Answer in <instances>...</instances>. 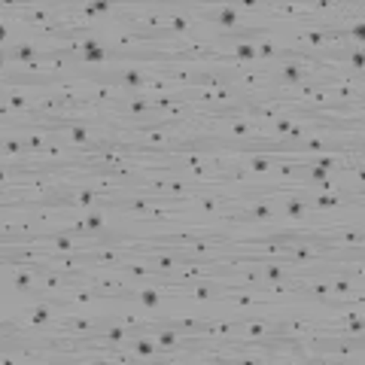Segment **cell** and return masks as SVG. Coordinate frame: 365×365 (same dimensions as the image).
Here are the masks:
<instances>
[{
	"label": "cell",
	"mask_w": 365,
	"mask_h": 365,
	"mask_svg": "<svg viewBox=\"0 0 365 365\" xmlns=\"http://www.w3.org/2000/svg\"><path fill=\"white\" fill-rule=\"evenodd\" d=\"M319 359L323 362H353L362 359V338L353 335H323L319 338Z\"/></svg>",
	"instance_id": "obj_1"
},
{
	"label": "cell",
	"mask_w": 365,
	"mask_h": 365,
	"mask_svg": "<svg viewBox=\"0 0 365 365\" xmlns=\"http://www.w3.org/2000/svg\"><path fill=\"white\" fill-rule=\"evenodd\" d=\"M34 61H43V49L34 40H16L13 46H4V64L9 67H28Z\"/></svg>",
	"instance_id": "obj_2"
},
{
	"label": "cell",
	"mask_w": 365,
	"mask_h": 365,
	"mask_svg": "<svg viewBox=\"0 0 365 365\" xmlns=\"http://www.w3.org/2000/svg\"><path fill=\"white\" fill-rule=\"evenodd\" d=\"M274 198V207H277V220H292V222H311V210H307V201L299 195H268Z\"/></svg>",
	"instance_id": "obj_3"
},
{
	"label": "cell",
	"mask_w": 365,
	"mask_h": 365,
	"mask_svg": "<svg viewBox=\"0 0 365 365\" xmlns=\"http://www.w3.org/2000/svg\"><path fill=\"white\" fill-rule=\"evenodd\" d=\"M235 155H237V162H241L250 174L256 177L253 186H259L262 180H268L274 165H277V155H274V153H235Z\"/></svg>",
	"instance_id": "obj_4"
},
{
	"label": "cell",
	"mask_w": 365,
	"mask_h": 365,
	"mask_svg": "<svg viewBox=\"0 0 365 365\" xmlns=\"http://www.w3.org/2000/svg\"><path fill=\"white\" fill-rule=\"evenodd\" d=\"M125 350H128L137 362H155V359H162V350H158V344H155L150 335H143V332H134L128 341H125Z\"/></svg>",
	"instance_id": "obj_5"
},
{
	"label": "cell",
	"mask_w": 365,
	"mask_h": 365,
	"mask_svg": "<svg viewBox=\"0 0 365 365\" xmlns=\"http://www.w3.org/2000/svg\"><path fill=\"white\" fill-rule=\"evenodd\" d=\"M4 162H9V165H28L31 162L25 137H21L19 131H6L4 134Z\"/></svg>",
	"instance_id": "obj_6"
},
{
	"label": "cell",
	"mask_w": 365,
	"mask_h": 365,
	"mask_svg": "<svg viewBox=\"0 0 365 365\" xmlns=\"http://www.w3.org/2000/svg\"><path fill=\"white\" fill-rule=\"evenodd\" d=\"M104 319H107V323H119L125 329H131V332H143V329L150 326L155 317H143V314L125 311V307H110V311L104 314Z\"/></svg>",
	"instance_id": "obj_7"
},
{
	"label": "cell",
	"mask_w": 365,
	"mask_h": 365,
	"mask_svg": "<svg viewBox=\"0 0 365 365\" xmlns=\"http://www.w3.org/2000/svg\"><path fill=\"white\" fill-rule=\"evenodd\" d=\"M317 329V319H302V317H280L274 319V335H304V332H314Z\"/></svg>",
	"instance_id": "obj_8"
},
{
	"label": "cell",
	"mask_w": 365,
	"mask_h": 365,
	"mask_svg": "<svg viewBox=\"0 0 365 365\" xmlns=\"http://www.w3.org/2000/svg\"><path fill=\"white\" fill-rule=\"evenodd\" d=\"M268 9V19H295V21H311V13H307V4H271Z\"/></svg>",
	"instance_id": "obj_9"
}]
</instances>
